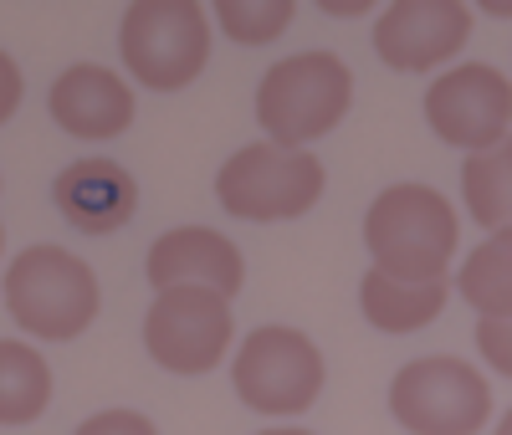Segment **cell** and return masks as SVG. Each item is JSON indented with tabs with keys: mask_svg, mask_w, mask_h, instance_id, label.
<instances>
[{
	"mask_svg": "<svg viewBox=\"0 0 512 435\" xmlns=\"http://www.w3.org/2000/svg\"><path fill=\"white\" fill-rule=\"evenodd\" d=\"M446 292H451L446 277L395 282V277H384V272H369L359 297H364V318L379 333H415L425 323H436V313L446 308Z\"/></svg>",
	"mask_w": 512,
	"mask_h": 435,
	"instance_id": "14",
	"label": "cell"
},
{
	"mask_svg": "<svg viewBox=\"0 0 512 435\" xmlns=\"http://www.w3.org/2000/svg\"><path fill=\"white\" fill-rule=\"evenodd\" d=\"M297 6L292 0H221L216 6V21L246 41V47H262V41H277L287 26H292Z\"/></svg>",
	"mask_w": 512,
	"mask_h": 435,
	"instance_id": "18",
	"label": "cell"
},
{
	"mask_svg": "<svg viewBox=\"0 0 512 435\" xmlns=\"http://www.w3.org/2000/svg\"><path fill=\"white\" fill-rule=\"evenodd\" d=\"M52 118L67 128L72 139H118L128 123H134V93L123 87L118 72L108 67H67L57 82H52Z\"/></svg>",
	"mask_w": 512,
	"mask_h": 435,
	"instance_id": "13",
	"label": "cell"
},
{
	"mask_svg": "<svg viewBox=\"0 0 512 435\" xmlns=\"http://www.w3.org/2000/svg\"><path fill=\"white\" fill-rule=\"evenodd\" d=\"M507 174H512V149L507 144L472 154L466 169H461L466 205H472V215L487 231H507V215H512V180Z\"/></svg>",
	"mask_w": 512,
	"mask_h": 435,
	"instance_id": "16",
	"label": "cell"
},
{
	"mask_svg": "<svg viewBox=\"0 0 512 435\" xmlns=\"http://www.w3.org/2000/svg\"><path fill=\"white\" fill-rule=\"evenodd\" d=\"M52 405V369L26 343L0 338V425H31Z\"/></svg>",
	"mask_w": 512,
	"mask_h": 435,
	"instance_id": "15",
	"label": "cell"
},
{
	"mask_svg": "<svg viewBox=\"0 0 512 435\" xmlns=\"http://www.w3.org/2000/svg\"><path fill=\"white\" fill-rule=\"evenodd\" d=\"M472 36V11L461 0H395L374 26V52L395 72H425L451 62Z\"/></svg>",
	"mask_w": 512,
	"mask_h": 435,
	"instance_id": "10",
	"label": "cell"
},
{
	"mask_svg": "<svg viewBox=\"0 0 512 435\" xmlns=\"http://www.w3.org/2000/svg\"><path fill=\"white\" fill-rule=\"evenodd\" d=\"M149 282L159 292L164 287H210L221 297H236L246 282V267H241V251L221 231L180 226V231H164L149 246Z\"/></svg>",
	"mask_w": 512,
	"mask_h": 435,
	"instance_id": "12",
	"label": "cell"
},
{
	"mask_svg": "<svg viewBox=\"0 0 512 435\" xmlns=\"http://www.w3.org/2000/svg\"><path fill=\"white\" fill-rule=\"evenodd\" d=\"M354 77L333 52H303L277 62L256 87V118L272 134L277 149H303L323 139L349 113Z\"/></svg>",
	"mask_w": 512,
	"mask_h": 435,
	"instance_id": "2",
	"label": "cell"
},
{
	"mask_svg": "<svg viewBox=\"0 0 512 435\" xmlns=\"http://www.w3.org/2000/svg\"><path fill=\"white\" fill-rule=\"evenodd\" d=\"M52 200L62 210V221L72 231H88V236H108L123 231L139 210V185L123 164L93 154V159H77L67 164L57 180H52Z\"/></svg>",
	"mask_w": 512,
	"mask_h": 435,
	"instance_id": "11",
	"label": "cell"
},
{
	"mask_svg": "<svg viewBox=\"0 0 512 435\" xmlns=\"http://www.w3.org/2000/svg\"><path fill=\"white\" fill-rule=\"evenodd\" d=\"M6 308L26 333L67 343L98 313V277L62 246H31L6 272Z\"/></svg>",
	"mask_w": 512,
	"mask_h": 435,
	"instance_id": "3",
	"label": "cell"
},
{
	"mask_svg": "<svg viewBox=\"0 0 512 435\" xmlns=\"http://www.w3.org/2000/svg\"><path fill=\"white\" fill-rule=\"evenodd\" d=\"M364 241L374 272L395 282L446 277L456 251V210L431 185H390L364 215Z\"/></svg>",
	"mask_w": 512,
	"mask_h": 435,
	"instance_id": "1",
	"label": "cell"
},
{
	"mask_svg": "<svg viewBox=\"0 0 512 435\" xmlns=\"http://www.w3.org/2000/svg\"><path fill=\"white\" fill-rule=\"evenodd\" d=\"M425 118L451 149H497L507 144V123H512V87L497 67L487 62H466L451 67L446 77L431 82L425 93Z\"/></svg>",
	"mask_w": 512,
	"mask_h": 435,
	"instance_id": "9",
	"label": "cell"
},
{
	"mask_svg": "<svg viewBox=\"0 0 512 435\" xmlns=\"http://www.w3.org/2000/svg\"><path fill=\"white\" fill-rule=\"evenodd\" d=\"M323 11H328V16H364L369 6H328V0H323Z\"/></svg>",
	"mask_w": 512,
	"mask_h": 435,
	"instance_id": "22",
	"label": "cell"
},
{
	"mask_svg": "<svg viewBox=\"0 0 512 435\" xmlns=\"http://www.w3.org/2000/svg\"><path fill=\"white\" fill-rule=\"evenodd\" d=\"M144 343L169 374H210L231 343V308L210 287H164L144 318Z\"/></svg>",
	"mask_w": 512,
	"mask_h": 435,
	"instance_id": "8",
	"label": "cell"
},
{
	"mask_svg": "<svg viewBox=\"0 0 512 435\" xmlns=\"http://www.w3.org/2000/svg\"><path fill=\"white\" fill-rule=\"evenodd\" d=\"M0 246H6V226H0Z\"/></svg>",
	"mask_w": 512,
	"mask_h": 435,
	"instance_id": "24",
	"label": "cell"
},
{
	"mask_svg": "<svg viewBox=\"0 0 512 435\" xmlns=\"http://www.w3.org/2000/svg\"><path fill=\"white\" fill-rule=\"evenodd\" d=\"M477 338H482V348H487V359L497 364V374H507V369H512V354H507V318H482Z\"/></svg>",
	"mask_w": 512,
	"mask_h": 435,
	"instance_id": "20",
	"label": "cell"
},
{
	"mask_svg": "<svg viewBox=\"0 0 512 435\" xmlns=\"http://www.w3.org/2000/svg\"><path fill=\"white\" fill-rule=\"evenodd\" d=\"M77 435H154V425L144 415H134V410H103L93 420H82Z\"/></svg>",
	"mask_w": 512,
	"mask_h": 435,
	"instance_id": "19",
	"label": "cell"
},
{
	"mask_svg": "<svg viewBox=\"0 0 512 435\" xmlns=\"http://www.w3.org/2000/svg\"><path fill=\"white\" fill-rule=\"evenodd\" d=\"M16 103H21V72L6 52H0V123L16 113Z\"/></svg>",
	"mask_w": 512,
	"mask_h": 435,
	"instance_id": "21",
	"label": "cell"
},
{
	"mask_svg": "<svg viewBox=\"0 0 512 435\" xmlns=\"http://www.w3.org/2000/svg\"><path fill=\"white\" fill-rule=\"evenodd\" d=\"M262 435H313V430H262Z\"/></svg>",
	"mask_w": 512,
	"mask_h": 435,
	"instance_id": "23",
	"label": "cell"
},
{
	"mask_svg": "<svg viewBox=\"0 0 512 435\" xmlns=\"http://www.w3.org/2000/svg\"><path fill=\"white\" fill-rule=\"evenodd\" d=\"M461 297L472 308H482V318H507L512 308V236L507 231H497L487 246L472 251V261L461 272Z\"/></svg>",
	"mask_w": 512,
	"mask_h": 435,
	"instance_id": "17",
	"label": "cell"
},
{
	"mask_svg": "<svg viewBox=\"0 0 512 435\" xmlns=\"http://www.w3.org/2000/svg\"><path fill=\"white\" fill-rule=\"evenodd\" d=\"M123 67L154 93H175L195 82L210 57V26L195 0H139L118 26Z\"/></svg>",
	"mask_w": 512,
	"mask_h": 435,
	"instance_id": "4",
	"label": "cell"
},
{
	"mask_svg": "<svg viewBox=\"0 0 512 435\" xmlns=\"http://www.w3.org/2000/svg\"><path fill=\"white\" fill-rule=\"evenodd\" d=\"M323 389V354L297 328H256L236 354V395L262 415H297Z\"/></svg>",
	"mask_w": 512,
	"mask_h": 435,
	"instance_id": "7",
	"label": "cell"
},
{
	"mask_svg": "<svg viewBox=\"0 0 512 435\" xmlns=\"http://www.w3.org/2000/svg\"><path fill=\"white\" fill-rule=\"evenodd\" d=\"M216 195L241 221H292L318 205L323 195V164L308 149H277V144H246L216 174Z\"/></svg>",
	"mask_w": 512,
	"mask_h": 435,
	"instance_id": "5",
	"label": "cell"
},
{
	"mask_svg": "<svg viewBox=\"0 0 512 435\" xmlns=\"http://www.w3.org/2000/svg\"><path fill=\"white\" fill-rule=\"evenodd\" d=\"M390 410L410 435H477L492 415V389L461 359H415L390 384Z\"/></svg>",
	"mask_w": 512,
	"mask_h": 435,
	"instance_id": "6",
	"label": "cell"
}]
</instances>
